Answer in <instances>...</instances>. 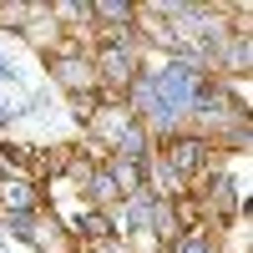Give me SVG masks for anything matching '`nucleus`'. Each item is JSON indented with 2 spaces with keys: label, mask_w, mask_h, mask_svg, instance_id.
I'll return each instance as SVG.
<instances>
[{
  "label": "nucleus",
  "mask_w": 253,
  "mask_h": 253,
  "mask_svg": "<svg viewBox=\"0 0 253 253\" xmlns=\"http://www.w3.org/2000/svg\"><path fill=\"white\" fill-rule=\"evenodd\" d=\"M0 203H10L15 213H20V208H31V203H36V187H31V182H20V177H5V182H0Z\"/></svg>",
  "instance_id": "nucleus-1"
},
{
  "label": "nucleus",
  "mask_w": 253,
  "mask_h": 253,
  "mask_svg": "<svg viewBox=\"0 0 253 253\" xmlns=\"http://www.w3.org/2000/svg\"><path fill=\"white\" fill-rule=\"evenodd\" d=\"M0 122H5V107H0Z\"/></svg>",
  "instance_id": "nucleus-7"
},
{
  "label": "nucleus",
  "mask_w": 253,
  "mask_h": 253,
  "mask_svg": "<svg viewBox=\"0 0 253 253\" xmlns=\"http://www.w3.org/2000/svg\"><path fill=\"white\" fill-rule=\"evenodd\" d=\"M198 162H203V142H172V167H177V177H187Z\"/></svg>",
  "instance_id": "nucleus-2"
},
{
  "label": "nucleus",
  "mask_w": 253,
  "mask_h": 253,
  "mask_svg": "<svg viewBox=\"0 0 253 253\" xmlns=\"http://www.w3.org/2000/svg\"><path fill=\"white\" fill-rule=\"evenodd\" d=\"M91 10H101V15H117V20H122V15H132V5H126V0H122V5H91Z\"/></svg>",
  "instance_id": "nucleus-4"
},
{
  "label": "nucleus",
  "mask_w": 253,
  "mask_h": 253,
  "mask_svg": "<svg viewBox=\"0 0 253 253\" xmlns=\"http://www.w3.org/2000/svg\"><path fill=\"white\" fill-rule=\"evenodd\" d=\"M91 107H96L91 91H81V96H76V117H91Z\"/></svg>",
  "instance_id": "nucleus-6"
},
{
  "label": "nucleus",
  "mask_w": 253,
  "mask_h": 253,
  "mask_svg": "<svg viewBox=\"0 0 253 253\" xmlns=\"http://www.w3.org/2000/svg\"><path fill=\"white\" fill-rule=\"evenodd\" d=\"M86 233H96V238H107V233H112V223L101 218V213H86Z\"/></svg>",
  "instance_id": "nucleus-3"
},
{
  "label": "nucleus",
  "mask_w": 253,
  "mask_h": 253,
  "mask_svg": "<svg viewBox=\"0 0 253 253\" xmlns=\"http://www.w3.org/2000/svg\"><path fill=\"white\" fill-rule=\"evenodd\" d=\"M177 253H208V243H203V238H182Z\"/></svg>",
  "instance_id": "nucleus-5"
}]
</instances>
